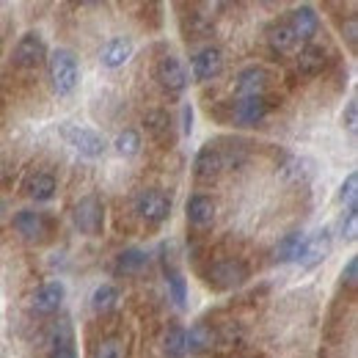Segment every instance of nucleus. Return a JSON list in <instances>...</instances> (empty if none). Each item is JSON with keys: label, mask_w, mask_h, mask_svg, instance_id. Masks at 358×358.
<instances>
[{"label": "nucleus", "mask_w": 358, "mask_h": 358, "mask_svg": "<svg viewBox=\"0 0 358 358\" xmlns=\"http://www.w3.org/2000/svg\"><path fill=\"white\" fill-rule=\"evenodd\" d=\"M199 273L213 292H231L248 281L251 268L243 257H221V259H210L207 268H201Z\"/></svg>", "instance_id": "obj_1"}, {"label": "nucleus", "mask_w": 358, "mask_h": 358, "mask_svg": "<svg viewBox=\"0 0 358 358\" xmlns=\"http://www.w3.org/2000/svg\"><path fill=\"white\" fill-rule=\"evenodd\" d=\"M47 78L58 96H69L80 83V64L69 47H55L47 52Z\"/></svg>", "instance_id": "obj_2"}, {"label": "nucleus", "mask_w": 358, "mask_h": 358, "mask_svg": "<svg viewBox=\"0 0 358 358\" xmlns=\"http://www.w3.org/2000/svg\"><path fill=\"white\" fill-rule=\"evenodd\" d=\"M135 215L146 226H160L171 218V196L157 187H146L135 196L133 201Z\"/></svg>", "instance_id": "obj_3"}, {"label": "nucleus", "mask_w": 358, "mask_h": 358, "mask_svg": "<svg viewBox=\"0 0 358 358\" xmlns=\"http://www.w3.org/2000/svg\"><path fill=\"white\" fill-rule=\"evenodd\" d=\"M72 224L86 237H99L105 231V201L96 193H86L72 210Z\"/></svg>", "instance_id": "obj_4"}, {"label": "nucleus", "mask_w": 358, "mask_h": 358, "mask_svg": "<svg viewBox=\"0 0 358 358\" xmlns=\"http://www.w3.org/2000/svg\"><path fill=\"white\" fill-rule=\"evenodd\" d=\"M61 138L80 155V157H89V160H96L105 155V138L91 130V127H83V124H75V122H64L61 124Z\"/></svg>", "instance_id": "obj_5"}, {"label": "nucleus", "mask_w": 358, "mask_h": 358, "mask_svg": "<svg viewBox=\"0 0 358 358\" xmlns=\"http://www.w3.org/2000/svg\"><path fill=\"white\" fill-rule=\"evenodd\" d=\"M14 229L28 240V243H50L55 234V218L50 213H36V210H20L14 215Z\"/></svg>", "instance_id": "obj_6"}, {"label": "nucleus", "mask_w": 358, "mask_h": 358, "mask_svg": "<svg viewBox=\"0 0 358 358\" xmlns=\"http://www.w3.org/2000/svg\"><path fill=\"white\" fill-rule=\"evenodd\" d=\"M224 174H226L224 155H221L218 143H215V141L204 143V146L196 152V157H193V179H196L199 185H213V182H218Z\"/></svg>", "instance_id": "obj_7"}, {"label": "nucleus", "mask_w": 358, "mask_h": 358, "mask_svg": "<svg viewBox=\"0 0 358 358\" xmlns=\"http://www.w3.org/2000/svg\"><path fill=\"white\" fill-rule=\"evenodd\" d=\"M155 80L169 96H179L182 91L187 89V69H185V64L179 61L177 55L166 52L155 64Z\"/></svg>", "instance_id": "obj_8"}, {"label": "nucleus", "mask_w": 358, "mask_h": 358, "mask_svg": "<svg viewBox=\"0 0 358 358\" xmlns=\"http://www.w3.org/2000/svg\"><path fill=\"white\" fill-rule=\"evenodd\" d=\"M190 75L196 83H213L224 75V52L221 47H201L193 58H190Z\"/></svg>", "instance_id": "obj_9"}, {"label": "nucleus", "mask_w": 358, "mask_h": 358, "mask_svg": "<svg viewBox=\"0 0 358 358\" xmlns=\"http://www.w3.org/2000/svg\"><path fill=\"white\" fill-rule=\"evenodd\" d=\"M179 31L185 36V42H196V39H207L215 28V17L207 14L201 6H179Z\"/></svg>", "instance_id": "obj_10"}, {"label": "nucleus", "mask_w": 358, "mask_h": 358, "mask_svg": "<svg viewBox=\"0 0 358 358\" xmlns=\"http://www.w3.org/2000/svg\"><path fill=\"white\" fill-rule=\"evenodd\" d=\"M14 66L17 69H36L47 61V45L42 39V34L36 31H28L20 36V42L14 47V55H11Z\"/></svg>", "instance_id": "obj_11"}, {"label": "nucleus", "mask_w": 358, "mask_h": 358, "mask_svg": "<svg viewBox=\"0 0 358 358\" xmlns=\"http://www.w3.org/2000/svg\"><path fill=\"white\" fill-rule=\"evenodd\" d=\"M273 86V72L268 66H245L237 78H234V96L245 99V96H265Z\"/></svg>", "instance_id": "obj_12"}, {"label": "nucleus", "mask_w": 358, "mask_h": 358, "mask_svg": "<svg viewBox=\"0 0 358 358\" xmlns=\"http://www.w3.org/2000/svg\"><path fill=\"white\" fill-rule=\"evenodd\" d=\"M270 105L265 96H245L231 102V124L237 127H257L268 119Z\"/></svg>", "instance_id": "obj_13"}, {"label": "nucleus", "mask_w": 358, "mask_h": 358, "mask_svg": "<svg viewBox=\"0 0 358 358\" xmlns=\"http://www.w3.org/2000/svg\"><path fill=\"white\" fill-rule=\"evenodd\" d=\"M143 130L146 135L160 146V149H171L174 146V119L166 108H152L143 116Z\"/></svg>", "instance_id": "obj_14"}, {"label": "nucleus", "mask_w": 358, "mask_h": 358, "mask_svg": "<svg viewBox=\"0 0 358 358\" xmlns=\"http://www.w3.org/2000/svg\"><path fill=\"white\" fill-rule=\"evenodd\" d=\"M287 25H289L295 42L312 45V39L317 36V31H320V17H317V11H314L312 6H298V8L289 11Z\"/></svg>", "instance_id": "obj_15"}, {"label": "nucleus", "mask_w": 358, "mask_h": 358, "mask_svg": "<svg viewBox=\"0 0 358 358\" xmlns=\"http://www.w3.org/2000/svg\"><path fill=\"white\" fill-rule=\"evenodd\" d=\"M64 298H66V287H64L61 281H47V284H42V287L31 295V312L42 314V317H50V314H55L61 309Z\"/></svg>", "instance_id": "obj_16"}, {"label": "nucleus", "mask_w": 358, "mask_h": 358, "mask_svg": "<svg viewBox=\"0 0 358 358\" xmlns=\"http://www.w3.org/2000/svg\"><path fill=\"white\" fill-rule=\"evenodd\" d=\"M328 69V50L322 45H306L301 52H298V58H295V72H298V78H306V80H312L317 75H322Z\"/></svg>", "instance_id": "obj_17"}, {"label": "nucleus", "mask_w": 358, "mask_h": 358, "mask_svg": "<svg viewBox=\"0 0 358 358\" xmlns=\"http://www.w3.org/2000/svg\"><path fill=\"white\" fill-rule=\"evenodd\" d=\"M331 251V229H320L314 234H306V243H303V251L298 257V265L303 270L317 268Z\"/></svg>", "instance_id": "obj_18"}, {"label": "nucleus", "mask_w": 358, "mask_h": 358, "mask_svg": "<svg viewBox=\"0 0 358 358\" xmlns=\"http://www.w3.org/2000/svg\"><path fill=\"white\" fill-rule=\"evenodd\" d=\"M185 215H187V226L193 229H210L215 224V201L207 193H193L185 204Z\"/></svg>", "instance_id": "obj_19"}, {"label": "nucleus", "mask_w": 358, "mask_h": 358, "mask_svg": "<svg viewBox=\"0 0 358 358\" xmlns=\"http://www.w3.org/2000/svg\"><path fill=\"white\" fill-rule=\"evenodd\" d=\"M187 336V353L193 356H201V353H210L218 348V328L213 322H196L190 331H185Z\"/></svg>", "instance_id": "obj_20"}, {"label": "nucleus", "mask_w": 358, "mask_h": 358, "mask_svg": "<svg viewBox=\"0 0 358 358\" xmlns=\"http://www.w3.org/2000/svg\"><path fill=\"white\" fill-rule=\"evenodd\" d=\"M130 55H133V39H127V36H113V39H108V42L102 45L99 61H102V66H108V69H119V66H124V64L130 61Z\"/></svg>", "instance_id": "obj_21"}, {"label": "nucleus", "mask_w": 358, "mask_h": 358, "mask_svg": "<svg viewBox=\"0 0 358 358\" xmlns=\"http://www.w3.org/2000/svg\"><path fill=\"white\" fill-rule=\"evenodd\" d=\"M303 243H306V234L303 231H289L278 240V245L273 248V262L278 265H287V262H298L301 251H303Z\"/></svg>", "instance_id": "obj_22"}, {"label": "nucleus", "mask_w": 358, "mask_h": 358, "mask_svg": "<svg viewBox=\"0 0 358 358\" xmlns=\"http://www.w3.org/2000/svg\"><path fill=\"white\" fill-rule=\"evenodd\" d=\"M265 36H268V47L270 52L275 55V58H281L284 52H289L292 47L298 45L295 42V36H292V31H289V25H287V20H275V22H270L268 31H265Z\"/></svg>", "instance_id": "obj_23"}, {"label": "nucleus", "mask_w": 358, "mask_h": 358, "mask_svg": "<svg viewBox=\"0 0 358 358\" xmlns=\"http://www.w3.org/2000/svg\"><path fill=\"white\" fill-rule=\"evenodd\" d=\"M149 268V254L141 251V248H124L116 254V262H113V273L116 275H135L141 270Z\"/></svg>", "instance_id": "obj_24"}, {"label": "nucleus", "mask_w": 358, "mask_h": 358, "mask_svg": "<svg viewBox=\"0 0 358 358\" xmlns=\"http://www.w3.org/2000/svg\"><path fill=\"white\" fill-rule=\"evenodd\" d=\"M75 342V331H72V322L66 317L61 320H52L42 334V345L45 350H52V348H61V345H72Z\"/></svg>", "instance_id": "obj_25"}, {"label": "nucleus", "mask_w": 358, "mask_h": 358, "mask_svg": "<svg viewBox=\"0 0 358 358\" xmlns=\"http://www.w3.org/2000/svg\"><path fill=\"white\" fill-rule=\"evenodd\" d=\"M55 190H58V185H55V177L50 171H34L25 179V193L34 201H50L55 196Z\"/></svg>", "instance_id": "obj_26"}, {"label": "nucleus", "mask_w": 358, "mask_h": 358, "mask_svg": "<svg viewBox=\"0 0 358 358\" xmlns=\"http://www.w3.org/2000/svg\"><path fill=\"white\" fill-rule=\"evenodd\" d=\"M163 356L166 358H185L187 356V336H185V328L171 322L163 334Z\"/></svg>", "instance_id": "obj_27"}, {"label": "nucleus", "mask_w": 358, "mask_h": 358, "mask_svg": "<svg viewBox=\"0 0 358 358\" xmlns=\"http://www.w3.org/2000/svg\"><path fill=\"white\" fill-rule=\"evenodd\" d=\"M119 287H113V284H99L96 289H94V295H91V309L99 314V317H108V314L116 309V303H119Z\"/></svg>", "instance_id": "obj_28"}, {"label": "nucleus", "mask_w": 358, "mask_h": 358, "mask_svg": "<svg viewBox=\"0 0 358 358\" xmlns=\"http://www.w3.org/2000/svg\"><path fill=\"white\" fill-rule=\"evenodd\" d=\"M89 358H124V342L119 334H110V336H99L94 345H91Z\"/></svg>", "instance_id": "obj_29"}, {"label": "nucleus", "mask_w": 358, "mask_h": 358, "mask_svg": "<svg viewBox=\"0 0 358 358\" xmlns=\"http://www.w3.org/2000/svg\"><path fill=\"white\" fill-rule=\"evenodd\" d=\"M163 273H166L169 298L177 303L179 309H185V306H187V281H185V275H182L177 268H174V270H163Z\"/></svg>", "instance_id": "obj_30"}, {"label": "nucleus", "mask_w": 358, "mask_h": 358, "mask_svg": "<svg viewBox=\"0 0 358 358\" xmlns=\"http://www.w3.org/2000/svg\"><path fill=\"white\" fill-rule=\"evenodd\" d=\"M116 152L122 155V157H135L138 152H141V135H138V130H133V127H127V130H122V133L116 135Z\"/></svg>", "instance_id": "obj_31"}, {"label": "nucleus", "mask_w": 358, "mask_h": 358, "mask_svg": "<svg viewBox=\"0 0 358 358\" xmlns=\"http://www.w3.org/2000/svg\"><path fill=\"white\" fill-rule=\"evenodd\" d=\"M336 199H339V204L348 207V213H356L358 210V174H350V177L342 182Z\"/></svg>", "instance_id": "obj_32"}, {"label": "nucleus", "mask_w": 358, "mask_h": 358, "mask_svg": "<svg viewBox=\"0 0 358 358\" xmlns=\"http://www.w3.org/2000/svg\"><path fill=\"white\" fill-rule=\"evenodd\" d=\"M138 20L146 25V31H160L163 28V6L160 3H143Z\"/></svg>", "instance_id": "obj_33"}, {"label": "nucleus", "mask_w": 358, "mask_h": 358, "mask_svg": "<svg viewBox=\"0 0 358 358\" xmlns=\"http://www.w3.org/2000/svg\"><path fill=\"white\" fill-rule=\"evenodd\" d=\"M356 287H358V259L353 257L345 265V270H342V289H345V295L356 298Z\"/></svg>", "instance_id": "obj_34"}, {"label": "nucleus", "mask_w": 358, "mask_h": 358, "mask_svg": "<svg viewBox=\"0 0 358 358\" xmlns=\"http://www.w3.org/2000/svg\"><path fill=\"white\" fill-rule=\"evenodd\" d=\"M342 36L348 39V47H350V52H356V45H358L356 17H348V25H342Z\"/></svg>", "instance_id": "obj_35"}, {"label": "nucleus", "mask_w": 358, "mask_h": 358, "mask_svg": "<svg viewBox=\"0 0 358 358\" xmlns=\"http://www.w3.org/2000/svg\"><path fill=\"white\" fill-rule=\"evenodd\" d=\"M345 127H348L350 133H356V127H358V102L356 99L348 102V110H345Z\"/></svg>", "instance_id": "obj_36"}, {"label": "nucleus", "mask_w": 358, "mask_h": 358, "mask_svg": "<svg viewBox=\"0 0 358 358\" xmlns=\"http://www.w3.org/2000/svg\"><path fill=\"white\" fill-rule=\"evenodd\" d=\"M356 221H358V210L356 213H348V224H342V237L348 240V243H353L356 240Z\"/></svg>", "instance_id": "obj_37"}, {"label": "nucleus", "mask_w": 358, "mask_h": 358, "mask_svg": "<svg viewBox=\"0 0 358 358\" xmlns=\"http://www.w3.org/2000/svg\"><path fill=\"white\" fill-rule=\"evenodd\" d=\"M47 358H78L75 342H72V345H61V348H52V350H47Z\"/></svg>", "instance_id": "obj_38"}, {"label": "nucleus", "mask_w": 358, "mask_h": 358, "mask_svg": "<svg viewBox=\"0 0 358 358\" xmlns=\"http://www.w3.org/2000/svg\"><path fill=\"white\" fill-rule=\"evenodd\" d=\"M193 133V108L185 105L182 108V135H190Z\"/></svg>", "instance_id": "obj_39"}, {"label": "nucleus", "mask_w": 358, "mask_h": 358, "mask_svg": "<svg viewBox=\"0 0 358 358\" xmlns=\"http://www.w3.org/2000/svg\"><path fill=\"white\" fill-rule=\"evenodd\" d=\"M0 213H3V199H0Z\"/></svg>", "instance_id": "obj_40"}]
</instances>
